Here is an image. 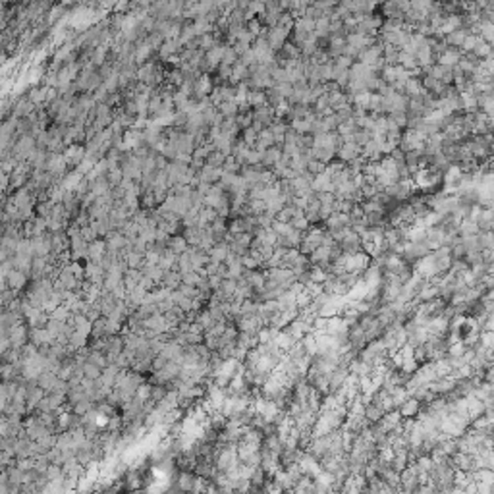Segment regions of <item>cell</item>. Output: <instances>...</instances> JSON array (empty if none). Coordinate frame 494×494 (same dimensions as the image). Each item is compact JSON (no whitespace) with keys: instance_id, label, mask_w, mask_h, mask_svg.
<instances>
[{"instance_id":"45","label":"cell","mask_w":494,"mask_h":494,"mask_svg":"<svg viewBox=\"0 0 494 494\" xmlns=\"http://www.w3.org/2000/svg\"><path fill=\"white\" fill-rule=\"evenodd\" d=\"M311 301H313V297L309 295V292H307L305 288H303L301 292L295 295V305H297V309H303V307H307V305H309Z\"/></svg>"},{"instance_id":"57","label":"cell","mask_w":494,"mask_h":494,"mask_svg":"<svg viewBox=\"0 0 494 494\" xmlns=\"http://www.w3.org/2000/svg\"><path fill=\"white\" fill-rule=\"evenodd\" d=\"M240 261H242V267H244L246 270L259 269V263H257V261H255V259H253V257L249 255V253H247V255H242V257H240Z\"/></svg>"},{"instance_id":"7","label":"cell","mask_w":494,"mask_h":494,"mask_svg":"<svg viewBox=\"0 0 494 494\" xmlns=\"http://www.w3.org/2000/svg\"><path fill=\"white\" fill-rule=\"evenodd\" d=\"M317 415H318V413H315V411H311L309 407H305V409H301V411L293 417V425L299 428V430L311 428L315 425V421H317Z\"/></svg>"},{"instance_id":"13","label":"cell","mask_w":494,"mask_h":494,"mask_svg":"<svg viewBox=\"0 0 494 494\" xmlns=\"http://www.w3.org/2000/svg\"><path fill=\"white\" fill-rule=\"evenodd\" d=\"M348 375H350V369L348 367H336L330 375H328V382H330V392H334V390H338L342 384H344V381L348 379Z\"/></svg>"},{"instance_id":"47","label":"cell","mask_w":494,"mask_h":494,"mask_svg":"<svg viewBox=\"0 0 494 494\" xmlns=\"http://www.w3.org/2000/svg\"><path fill=\"white\" fill-rule=\"evenodd\" d=\"M274 91L280 95V97H284V99H290V95H292L293 91V85L292 83H288V81H282V83H274Z\"/></svg>"},{"instance_id":"39","label":"cell","mask_w":494,"mask_h":494,"mask_svg":"<svg viewBox=\"0 0 494 494\" xmlns=\"http://www.w3.org/2000/svg\"><path fill=\"white\" fill-rule=\"evenodd\" d=\"M309 278H311V282L322 284V282L326 280V272L320 269L318 265H311V267H309Z\"/></svg>"},{"instance_id":"27","label":"cell","mask_w":494,"mask_h":494,"mask_svg":"<svg viewBox=\"0 0 494 494\" xmlns=\"http://www.w3.org/2000/svg\"><path fill=\"white\" fill-rule=\"evenodd\" d=\"M224 158L226 155L224 153H220L218 149H212L207 157H205V164H209V166H214V168H222V164H224Z\"/></svg>"},{"instance_id":"5","label":"cell","mask_w":494,"mask_h":494,"mask_svg":"<svg viewBox=\"0 0 494 494\" xmlns=\"http://www.w3.org/2000/svg\"><path fill=\"white\" fill-rule=\"evenodd\" d=\"M322 226H324L328 232L348 228V226H350V216H348L346 212H336V211H334L326 220H322Z\"/></svg>"},{"instance_id":"40","label":"cell","mask_w":494,"mask_h":494,"mask_svg":"<svg viewBox=\"0 0 494 494\" xmlns=\"http://www.w3.org/2000/svg\"><path fill=\"white\" fill-rule=\"evenodd\" d=\"M240 164H238V160L232 157V155H228L224 158V164H222V172H230V174H240Z\"/></svg>"},{"instance_id":"30","label":"cell","mask_w":494,"mask_h":494,"mask_svg":"<svg viewBox=\"0 0 494 494\" xmlns=\"http://www.w3.org/2000/svg\"><path fill=\"white\" fill-rule=\"evenodd\" d=\"M246 29L253 35V37H261V35L267 33V27L259 22V18H253V20L246 22Z\"/></svg>"},{"instance_id":"25","label":"cell","mask_w":494,"mask_h":494,"mask_svg":"<svg viewBox=\"0 0 494 494\" xmlns=\"http://www.w3.org/2000/svg\"><path fill=\"white\" fill-rule=\"evenodd\" d=\"M381 10L384 18H404V12H400V8L394 4V0H384Z\"/></svg>"},{"instance_id":"12","label":"cell","mask_w":494,"mask_h":494,"mask_svg":"<svg viewBox=\"0 0 494 494\" xmlns=\"http://www.w3.org/2000/svg\"><path fill=\"white\" fill-rule=\"evenodd\" d=\"M421 402L417 400V398H413V396H409L407 400H405L404 404L398 405V411H400V415H402V419L405 417H415L417 415V411L421 409Z\"/></svg>"},{"instance_id":"29","label":"cell","mask_w":494,"mask_h":494,"mask_svg":"<svg viewBox=\"0 0 494 494\" xmlns=\"http://www.w3.org/2000/svg\"><path fill=\"white\" fill-rule=\"evenodd\" d=\"M477 240H479V247L481 249H494V236H493V230H481L479 234H477Z\"/></svg>"},{"instance_id":"62","label":"cell","mask_w":494,"mask_h":494,"mask_svg":"<svg viewBox=\"0 0 494 494\" xmlns=\"http://www.w3.org/2000/svg\"><path fill=\"white\" fill-rule=\"evenodd\" d=\"M481 257H483V261L485 263H493L494 261V249H481Z\"/></svg>"},{"instance_id":"41","label":"cell","mask_w":494,"mask_h":494,"mask_svg":"<svg viewBox=\"0 0 494 494\" xmlns=\"http://www.w3.org/2000/svg\"><path fill=\"white\" fill-rule=\"evenodd\" d=\"M265 97H267V105L269 106H278L282 101H284V97H280L276 91H274V87H269V89H265Z\"/></svg>"},{"instance_id":"42","label":"cell","mask_w":494,"mask_h":494,"mask_svg":"<svg viewBox=\"0 0 494 494\" xmlns=\"http://www.w3.org/2000/svg\"><path fill=\"white\" fill-rule=\"evenodd\" d=\"M479 344L491 350L494 346V332L493 330H479Z\"/></svg>"},{"instance_id":"19","label":"cell","mask_w":494,"mask_h":494,"mask_svg":"<svg viewBox=\"0 0 494 494\" xmlns=\"http://www.w3.org/2000/svg\"><path fill=\"white\" fill-rule=\"evenodd\" d=\"M384 415V409H382L381 405L377 404H367L365 405V411H363V417L373 425V423H377V421H381V417Z\"/></svg>"},{"instance_id":"51","label":"cell","mask_w":494,"mask_h":494,"mask_svg":"<svg viewBox=\"0 0 494 494\" xmlns=\"http://www.w3.org/2000/svg\"><path fill=\"white\" fill-rule=\"evenodd\" d=\"M242 139L246 141L247 147H253L255 141H257V132H255L251 126H249V128H244V130H242Z\"/></svg>"},{"instance_id":"53","label":"cell","mask_w":494,"mask_h":494,"mask_svg":"<svg viewBox=\"0 0 494 494\" xmlns=\"http://www.w3.org/2000/svg\"><path fill=\"white\" fill-rule=\"evenodd\" d=\"M193 475L189 471H185V473H181L180 475V479H178V483H180V489L181 491H191V487H193Z\"/></svg>"},{"instance_id":"14","label":"cell","mask_w":494,"mask_h":494,"mask_svg":"<svg viewBox=\"0 0 494 494\" xmlns=\"http://www.w3.org/2000/svg\"><path fill=\"white\" fill-rule=\"evenodd\" d=\"M423 93H425V89H423V85H421V79H419V77L411 75V77L405 81V85H404V95L405 97L413 99V97H421Z\"/></svg>"},{"instance_id":"34","label":"cell","mask_w":494,"mask_h":494,"mask_svg":"<svg viewBox=\"0 0 494 494\" xmlns=\"http://www.w3.org/2000/svg\"><path fill=\"white\" fill-rule=\"evenodd\" d=\"M390 396H392V400H394V405L398 407V405L404 404L405 400L409 398V392H407L405 386H394V390L390 392Z\"/></svg>"},{"instance_id":"44","label":"cell","mask_w":494,"mask_h":494,"mask_svg":"<svg viewBox=\"0 0 494 494\" xmlns=\"http://www.w3.org/2000/svg\"><path fill=\"white\" fill-rule=\"evenodd\" d=\"M290 224H292V228H295V230H301V232H307L309 230V220L305 218V214H297V216H293L292 220H290Z\"/></svg>"},{"instance_id":"37","label":"cell","mask_w":494,"mask_h":494,"mask_svg":"<svg viewBox=\"0 0 494 494\" xmlns=\"http://www.w3.org/2000/svg\"><path fill=\"white\" fill-rule=\"evenodd\" d=\"M303 236H305V232L292 228V230H290V234H288V236H284V238H286V242H288V247H299L301 240H303Z\"/></svg>"},{"instance_id":"9","label":"cell","mask_w":494,"mask_h":494,"mask_svg":"<svg viewBox=\"0 0 494 494\" xmlns=\"http://www.w3.org/2000/svg\"><path fill=\"white\" fill-rule=\"evenodd\" d=\"M471 33V29H467V27H459V29H456V31H450L444 35V43L448 46H454V48H461V43L465 41V37Z\"/></svg>"},{"instance_id":"26","label":"cell","mask_w":494,"mask_h":494,"mask_svg":"<svg viewBox=\"0 0 494 494\" xmlns=\"http://www.w3.org/2000/svg\"><path fill=\"white\" fill-rule=\"evenodd\" d=\"M493 209H483L479 218H477V224H479V230H493Z\"/></svg>"},{"instance_id":"31","label":"cell","mask_w":494,"mask_h":494,"mask_svg":"<svg viewBox=\"0 0 494 494\" xmlns=\"http://www.w3.org/2000/svg\"><path fill=\"white\" fill-rule=\"evenodd\" d=\"M293 23H295V16H293L292 12H282L280 16H278V22L276 25L278 27H282V29H286V31H290L292 33L293 29Z\"/></svg>"},{"instance_id":"56","label":"cell","mask_w":494,"mask_h":494,"mask_svg":"<svg viewBox=\"0 0 494 494\" xmlns=\"http://www.w3.org/2000/svg\"><path fill=\"white\" fill-rule=\"evenodd\" d=\"M465 352V346H463V342L459 340V342H454V344H450L448 348H446V355H461Z\"/></svg>"},{"instance_id":"6","label":"cell","mask_w":494,"mask_h":494,"mask_svg":"<svg viewBox=\"0 0 494 494\" xmlns=\"http://www.w3.org/2000/svg\"><path fill=\"white\" fill-rule=\"evenodd\" d=\"M251 112H253V122H259L265 128H269L270 124H272V120H274V108L269 106V105L255 106V108H251Z\"/></svg>"},{"instance_id":"48","label":"cell","mask_w":494,"mask_h":494,"mask_svg":"<svg viewBox=\"0 0 494 494\" xmlns=\"http://www.w3.org/2000/svg\"><path fill=\"white\" fill-rule=\"evenodd\" d=\"M272 220H274V216L269 214L267 211H265V212H261V214H255V224L259 226V228H270Z\"/></svg>"},{"instance_id":"35","label":"cell","mask_w":494,"mask_h":494,"mask_svg":"<svg viewBox=\"0 0 494 494\" xmlns=\"http://www.w3.org/2000/svg\"><path fill=\"white\" fill-rule=\"evenodd\" d=\"M270 230L276 234V236H288L290 234V230H292V224L290 222H282V220H272V224H270Z\"/></svg>"},{"instance_id":"32","label":"cell","mask_w":494,"mask_h":494,"mask_svg":"<svg viewBox=\"0 0 494 494\" xmlns=\"http://www.w3.org/2000/svg\"><path fill=\"white\" fill-rule=\"evenodd\" d=\"M216 110L222 114L224 118H228V116H236V114H238V103H236V101H222V103L216 106Z\"/></svg>"},{"instance_id":"11","label":"cell","mask_w":494,"mask_h":494,"mask_svg":"<svg viewBox=\"0 0 494 494\" xmlns=\"http://www.w3.org/2000/svg\"><path fill=\"white\" fill-rule=\"evenodd\" d=\"M459 58H461V50L459 48H454V46H446V50L436 58V62L438 64H442V66H456L458 62H459Z\"/></svg>"},{"instance_id":"8","label":"cell","mask_w":494,"mask_h":494,"mask_svg":"<svg viewBox=\"0 0 494 494\" xmlns=\"http://www.w3.org/2000/svg\"><path fill=\"white\" fill-rule=\"evenodd\" d=\"M244 278H246L247 282H249V286L255 290V292H261L263 288H265V272L261 269H255V270H246L244 269V274H242Z\"/></svg>"},{"instance_id":"24","label":"cell","mask_w":494,"mask_h":494,"mask_svg":"<svg viewBox=\"0 0 494 494\" xmlns=\"http://www.w3.org/2000/svg\"><path fill=\"white\" fill-rule=\"evenodd\" d=\"M473 54L481 60V58H489V56H493V45L491 43H485L481 37L477 39V45H475V48L471 50Z\"/></svg>"},{"instance_id":"59","label":"cell","mask_w":494,"mask_h":494,"mask_svg":"<svg viewBox=\"0 0 494 494\" xmlns=\"http://www.w3.org/2000/svg\"><path fill=\"white\" fill-rule=\"evenodd\" d=\"M404 373H409V375H413L417 369H419V363L415 359H405L404 363H402V367H400Z\"/></svg>"},{"instance_id":"23","label":"cell","mask_w":494,"mask_h":494,"mask_svg":"<svg viewBox=\"0 0 494 494\" xmlns=\"http://www.w3.org/2000/svg\"><path fill=\"white\" fill-rule=\"evenodd\" d=\"M311 155H313V158H317L318 162L328 164L332 158H336V151H334V149H326V147H320V149H313V147H311Z\"/></svg>"},{"instance_id":"16","label":"cell","mask_w":494,"mask_h":494,"mask_svg":"<svg viewBox=\"0 0 494 494\" xmlns=\"http://www.w3.org/2000/svg\"><path fill=\"white\" fill-rule=\"evenodd\" d=\"M280 157H282V147L272 145V147H269V149L265 151V155L261 158V166H263V168H270L274 162L280 160Z\"/></svg>"},{"instance_id":"4","label":"cell","mask_w":494,"mask_h":494,"mask_svg":"<svg viewBox=\"0 0 494 494\" xmlns=\"http://www.w3.org/2000/svg\"><path fill=\"white\" fill-rule=\"evenodd\" d=\"M357 155H361V147L357 143H353V141H344L342 147L336 151L338 160H342L344 164H348L350 160H353Z\"/></svg>"},{"instance_id":"50","label":"cell","mask_w":494,"mask_h":494,"mask_svg":"<svg viewBox=\"0 0 494 494\" xmlns=\"http://www.w3.org/2000/svg\"><path fill=\"white\" fill-rule=\"evenodd\" d=\"M388 120H392L396 126H400L402 130H404L405 126H407V114L405 112H388Z\"/></svg>"},{"instance_id":"61","label":"cell","mask_w":494,"mask_h":494,"mask_svg":"<svg viewBox=\"0 0 494 494\" xmlns=\"http://www.w3.org/2000/svg\"><path fill=\"white\" fill-rule=\"evenodd\" d=\"M303 288H305V290L309 292V295H311V297H317L318 293L322 292V284H317V282H311V280H309V282H307V284H305Z\"/></svg>"},{"instance_id":"28","label":"cell","mask_w":494,"mask_h":494,"mask_svg":"<svg viewBox=\"0 0 494 494\" xmlns=\"http://www.w3.org/2000/svg\"><path fill=\"white\" fill-rule=\"evenodd\" d=\"M432 365H434V373H436L438 379H440V377H448L450 373H452V367H450L446 355L440 357V359H434L432 361Z\"/></svg>"},{"instance_id":"46","label":"cell","mask_w":494,"mask_h":494,"mask_svg":"<svg viewBox=\"0 0 494 494\" xmlns=\"http://www.w3.org/2000/svg\"><path fill=\"white\" fill-rule=\"evenodd\" d=\"M432 4H434V0H409V8L421 10L425 14H428V10L432 8Z\"/></svg>"},{"instance_id":"15","label":"cell","mask_w":494,"mask_h":494,"mask_svg":"<svg viewBox=\"0 0 494 494\" xmlns=\"http://www.w3.org/2000/svg\"><path fill=\"white\" fill-rule=\"evenodd\" d=\"M313 33L317 39H328V35H330V18H326V16L317 18Z\"/></svg>"},{"instance_id":"49","label":"cell","mask_w":494,"mask_h":494,"mask_svg":"<svg viewBox=\"0 0 494 494\" xmlns=\"http://www.w3.org/2000/svg\"><path fill=\"white\" fill-rule=\"evenodd\" d=\"M371 137H373V135H371L369 130H361V128H357V130H355V134H353V143H357L359 147H363V145H365Z\"/></svg>"},{"instance_id":"58","label":"cell","mask_w":494,"mask_h":494,"mask_svg":"<svg viewBox=\"0 0 494 494\" xmlns=\"http://www.w3.org/2000/svg\"><path fill=\"white\" fill-rule=\"evenodd\" d=\"M413 359L417 361L419 365H423V363L427 361V353H425V348H423V344H421V346H415V348H413Z\"/></svg>"},{"instance_id":"17","label":"cell","mask_w":494,"mask_h":494,"mask_svg":"<svg viewBox=\"0 0 494 494\" xmlns=\"http://www.w3.org/2000/svg\"><path fill=\"white\" fill-rule=\"evenodd\" d=\"M166 247L174 253V255H181V253H185L187 251V242H185V238L183 236H170L168 240H166Z\"/></svg>"},{"instance_id":"18","label":"cell","mask_w":494,"mask_h":494,"mask_svg":"<svg viewBox=\"0 0 494 494\" xmlns=\"http://www.w3.org/2000/svg\"><path fill=\"white\" fill-rule=\"evenodd\" d=\"M458 234L459 236H477L481 230H479V224L471 220V218H461L459 220V224H458Z\"/></svg>"},{"instance_id":"38","label":"cell","mask_w":494,"mask_h":494,"mask_svg":"<svg viewBox=\"0 0 494 494\" xmlns=\"http://www.w3.org/2000/svg\"><path fill=\"white\" fill-rule=\"evenodd\" d=\"M459 242H461V246L465 247V251H481L477 236H459Z\"/></svg>"},{"instance_id":"52","label":"cell","mask_w":494,"mask_h":494,"mask_svg":"<svg viewBox=\"0 0 494 494\" xmlns=\"http://www.w3.org/2000/svg\"><path fill=\"white\" fill-rule=\"evenodd\" d=\"M324 166H326V164L318 162L317 158H309V160H307V166H305V170H307V172H311V174L315 176V174H320V172H324Z\"/></svg>"},{"instance_id":"60","label":"cell","mask_w":494,"mask_h":494,"mask_svg":"<svg viewBox=\"0 0 494 494\" xmlns=\"http://www.w3.org/2000/svg\"><path fill=\"white\" fill-rule=\"evenodd\" d=\"M238 60H240V62H242L244 66H247V68L251 66V64H255V62H257V60H255V54H253V50H251V48H249V50H246V52H244V54H242V56H240Z\"/></svg>"},{"instance_id":"22","label":"cell","mask_w":494,"mask_h":494,"mask_svg":"<svg viewBox=\"0 0 494 494\" xmlns=\"http://www.w3.org/2000/svg\"><path fill=\"white\" fill-rule=\"evenodd\" d=\"M247 105H249L251 108L261 106V105H267L265 89H249V95H247Z\"/></svg>"},{"instance_id":"54","label":"cell","mask_w":494,"mask_h":494,"mask_svg":"<svg viewBox=\"0 0 494 494\" xmlns=\"http://www.w3.org/2000/svg\"><path fill=\"white\" fill-rule=\"evenodd\" d=\"M477 39H479V35H475V33H469L467 37H465V41L461 43V52H471L473 48H475V45H477Z\"/></svg>"},{"instance_id":"36","label":"cell","mask_w":494,"mask_h":494,"mask_svg":"<svg viewBox=\"0 0 494 494\" xmlns=\"http://www.w3.org/2000/svg\"><path fill=\"white\" fill-rule=\"evenodd\" d=\"M236 62H238V54H236L234 46L224 45V52H222V60H220V64H226V66H234Z\"/></svg>"},{"instance_id":"43","label":"cell","mask_w":494,"mask_h":494,"mask_svg":"<svg viewBox=\"0 0 494 494\" xmlns=\"http://www.w3.org/2000/svg\"><path fill=\"white\" fill-rule=\"evenodd\" d=\"M353 62H355L353 58H350V56H346V54H340V56H336V58L332 60V66L338 68V70H350V66H352Z\"/></svg>"},{"instance_id":"10","label":"cell","mask_w":494,"mask_h":494,"mask_svg":"<svg viewBox=\"0 0 494 494\" xmlns=\"http://www.w3.org/2000/svg\"><path fill=\"white\" fill-rule=\"evenodd\" d=\"M276 52H278V54H276V58H282V60H299V58H301V50H299V46L293 45L290 39L280 46V50H276Z\"/></svg>"},{"instance_id":"1","label":"cell","mask_w":494,"mask_h":494,"mask_svg":"<svg viewBox=\"0 0 494 494\" xmlns=\"http://www.w3.org/2000/svg\"><path fill=\"white\" fill-rule=\"evenodd\" d=\"M369 265H371V257L367 253H363V251H355L353 255L346 257L344 269H346V272H357V274H361Z\"/></svg>"},{"instance_id":"2","label":"cell","mask_w":494,"mask_h":494,"mask_svg":"<svg viewBox=\"0 0 494 494\" xmlns=\"http://www.w3.org/2000/svg\"><path fill=\"white\" fill-rule=\"evenodd\" d=\"M265 37H267V41H269V46L276 52V50H280V46L290 39V31H286V29L274 25V27H267Z\"/></svg>"},{"instance_id":"3","label":"cell","mask_w":494,"mask_h":494,"mask_svg":"<svg viewBox=\"0 0 494 494\" xmlns=\"http://www.w3.org/2000/svg\"><path fill=\"white\" fill-rule=\"evenodd\" d=\"M284 330H286V332H288V334H290V336L297 342V340H301L305 334L313 332V324H311V322H307V320L295 318V320H292L288 326H284Z\"/></svg>"},{"instance_id":"33","label":"cell","mask_w":494,"mask_h":494,"mask_svg":"<svg viewBox=\"0 0 494 494\" xmlns=\"http://www.w3.org/2000/svg\"><path fill=\"white\" fill-rule=\"evenodd\" d=\"M301 342V346H303V350H305V353L307 355H317V342H315V336L313 332H309V334H305V336L299 340Z\"/></svg>"},{"instance_id":"55","label":"cell","mask_w":494,"mask_h":494,"mask_svg":"<svg viewBox=\"0 0 494 494\" xmlns=\"http://www.w3.org/2000/svg\"><path fill=\"white\" fill-rule=\"evenodd\" d=\"M332 212H334L332 203H320V207H318V218H320V222H322V220H326Z\"/></svg>"},{"instance_id":"21","label":"cell","mask_w":494,"mask_h":494,"mask_svg":"<svg viewBox=\"0 0 494 494\" xmlns=\"http://www.w3.org/2000/svg\"><path fill=\"white\" fill-rule=\"evenodd\" d=\"M272 342H274V344H276V346H278V348H280L282 352H288V350L292 348L293 344H295V340H293V338L290 336V334H288V332H286L284 328H280V330H278V334H276V338H274Z\"/></svg>"},{"instance_id":"20","label":"cell","mask_w":494,"mask_h":494,"mask_svg":"<svg viewBox=\"0 0 494 494\" xmlns=\"http://www.w3.org/2000/svg\"><path fill=\"white\" fill-rule=\"evenodd\" d=\"M471 477L475 483H491V485H494V469H489V467L473 469Z\"/></svg>"}]
</instances>
